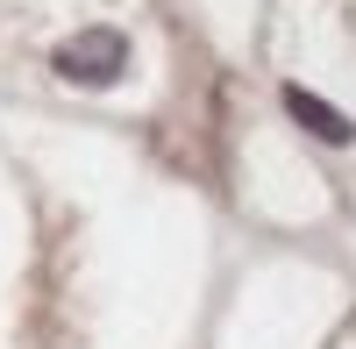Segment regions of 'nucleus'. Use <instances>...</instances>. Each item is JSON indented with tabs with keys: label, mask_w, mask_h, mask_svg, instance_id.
<instances>
[{
	"label": "nucleus",
	"mask_w": 356,
	"mask_h": 349,
	"mask_svg": "<svg viewBox=\"0 0 356 349\" xmlns=\"http://www.w3.org/2000/svg\"><path fill=\"white\" fill-rule=\"evenodd\" d=\"M122 65H129V36L122 29H79V36L57 50V72L72 86H107V79H122Z\"/></svg>",
	"instance_id": "1"
},
{
	"label": "nucleus",
	"mask_w": 356,
	"mask_h": 349,
	"mask_svg": "<svg viewBox=\"0 0 356 349\" xmlns=\"http://www.w3.org/2000/svg\"><path fill=\"white\" fill-rule=\"evenodd\" d=\"M285 107H292V122H300L307 136H321V143H349L356 136V122L342 107H328L321 93H307V86H285Z\"/></svg>",
	"instance_id": "2"
}]
</instances>
